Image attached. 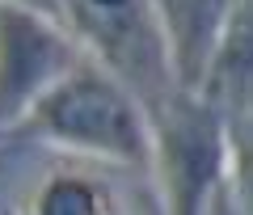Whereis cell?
<instances>
[{
	"instance_id": "1",
	"label": "cell",
	"mask_w": 253,
	"mask_h": 215,
	"mask_svg": "<svg viewBox=\"0 0 253 215\" xmlns=\"http://www.w3.org/2000/svg\"><path fill=\"white\" fill-rule=\"evenodd\" d=\"M55 21L135 101L173 76V34L156 0H55Z\"/></svg>"
},
{
	"instance_id": "2",
	"label": "cell",
	"mask_w": 253,
	"mask_h": 215,
	"mask_svg": "<svg viewBox=\"0 0 253 215\" xmlns=\"http://www.w3.org/2000/svg\"><path fill=\"white\" fill-rule=\"evenodd\" d=\"M30 127L55 143L118 161H144L152 152L144 106L106 72L81 63L68 68L46 93H38L30 106Z\"/></svg>"
},
{
	"instance_id": "3",
	"label": "cell",
	"mask_w": 253,
	"mask_h": 215,
	"mask_svg": "<svg viewBox=\"0 0 253 215\" xmlns=\"http://www.w3.org/2000/svg\"><path fill=\"white\" fill-rule=\"evenodd\" d=\"M0 4H17V9H34L42 17H55V0H0Z\"/></svg>"
}]
</instances>
